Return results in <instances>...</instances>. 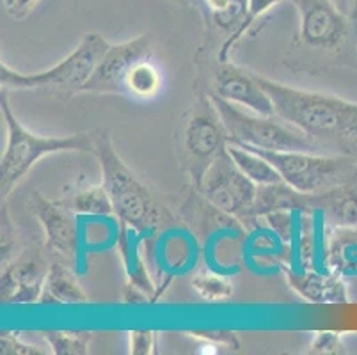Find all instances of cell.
Segmentation results:
<instances>
[{"label": "cell", "mask_w": 357, "mask_h": 355, "mask_svg": "<svg viewBox=\"0 0 357 355\" xmlns=\"http://www.w3.org/2000/svg\"><path fill=\"white\" fill-rule=\"evenodd\" d=\"M271 96L275 116L317 139L357 141V103L334 94L297 89L255 75Z\"/></svg>", "instance_id": "1"}, {"label": "cell", "mask_w": 357, "mask_h": 355, "mask_svg": "<svg viewBox=\"0 0 357 355\" xmlns=\"http://www.w3.org/2000/svg\"><path fill=\"white\" fill-rule=\"evenodd\" d=\"M0 107L8 126V144L0 158V192L4 197L11 194L13 188L24 180L43 156L66 151L93 153L95 149L96 132L66 137H43L32 133L15 117L4 91Z\"/></svg>", "instance_id": "2"}, {"label": "cell", "mask_w": 357, "mask_h": 355, "mask_svg": "<svg viewBox=\"0 0 357 355\" xmlns=\"http://www.w3.org/2000/svg\"><path fill=\"white\" fill-rule=\"evenodd\" d=\"M93 155L102 167L103 187L109 192L116 217L139 234L149 233L158 222L157 204L146 185L118 155L107 130L96 132Z\"/></svg>", "instance_id": "3"}, {"label": "cell", "mask_w": 357, "mask_h": 355, "mask_svg": "<svg viewBox=\"0 0 357 355\" xmlns=\"http://www.w3.org/2000/svg\"><path fill=\"white\" fill-rule=\"evenodd\" d=\"M210 102L219 114L229 142L265 151H313L317 148L313 137L283 121L281 117L242 109L215 93H210Z\"/></svg>", "instance_id": "4"}, {"label": "cell", "mask_w": 357, "mask_h": 355, "mask_svg": "<svg viewBox=\"0 0 357 355\" xmlns=\"http://www.w3.org/2000/svg\"><path fill=\"white\" fill-rule=\"evenodd\" d=\"M256 151L278 169L288 187L303 195L327 194L345 185L356 172V160L350 156H326L311 151Z\"/></svg>", "instance_id": "5"}, {"label": "cell", "mask_w": 357, "mask_h": 355, "mask_svg": "<svg viewBox=\"0 0 357 355\" xmlns=\"http://www.w3.org/2000/svg\"><path fill=\"white\" fill-rule=\"evenodd\" d=\"M109 41L98 32H87L70 55L38 73H20L2 63L0 82L2 89H45V87H63V89L82 91L91 78L100 59L109 48Z\"/></svg>", "instance_id": "6"}, {"label": "cell", "mask_w": 357, "mask_h": 355, "mask_svg": "<svg viewBox=\"0 0 357 355\" xmlns=\"http://www.w3.org/2000/svg\"><path fill=\"white\" fill-rule=\"evenodd\" d=\"M201 194L215 208L235 217L251 215L258 185L243 174L228 151L219 155L199 178Z\"/></svg>", "instance_id": "7"}, {"label": "cell", "mask_w": 357, "mask_h": 355, "mask_svg": "<svg viewBox=\"0 0 357 355\" xmlns=\"http://www.w3.org/2000/svg\"><path fill=\"white\" fill-rule=\"evenodd\" d=\"M153 38L141 34L118 45H109L91 78L82 87L89 93H125V78L137 63L151 55Z\"/></svg>", "instance_id": "8"}, {"label": "cell", "mask_w": 357, "mask_h": 355, "mask_svg": "<svg viewBox=\"0 0 357 355\" xmlns=\"http://www.w3.org/2000/svg\"><path fill=\"white\" fill-rule=\"evenodd\" d=\"M301 6V38L306 45L334 50L347 39L349 18L333 0H298Z\"/></svg>", "instance_id": "9"}, {"label": "cell", "mask_w": 357, "mask_h": 355, "mask_svg": "<svg viewBox=\"0 0 357 355\" xmlns=\"http://www.w3.org/2000/svg\"><path fill=\"white\" fill-rule=\"evenodd\" d=\"M228 142V133H226L215 107L212 105L210 109L197 110L190 117L187 132H185V148L197 165V171H199L197 180L203 176L204 169L208 167L217 156L226 151Z\"/></svg>", "instance_id": "10"}, {"label": "cell", "mask_w": 357, "mask_h": 355, "mask_svg": "<svg viewBox=\"0 0 357 355\" xmlns=\"http://www.w3.org/2000/svg\"><path fill=\"white\" fill-rule=\"evenodd\" d=\"M31 204L43 227L47 246L61 258L75 262L79 254V227L75 222L73 211L63 204L45 199L40 194L34 195Z\"/></svg>", "instance_id": "11"}, {"label": "cell", "mask_w": 357, "mask_h": 355, "mask_svg": "<svg viewBox=\"0 0 357 355\" xmlns=\"http://www.w3.org/2000/svg\"><path fill=\"white\" fill-rule=\"evenodd\" d=\"M217 96L263 116H275L274 103L252 73L228 63H220L215 73Z\"/></svg>", "instance_id": "12"}, {"label": "cell", "mask_w": 357, "mask_h": 355, "mask_svg": "<svg viewBox=\"0 0 357 355\" xmlns=\"http://www.w3.org/2000/svg\"><path fill=\"white\" fill-rule=\"evenodd\" d=\"M287 279L301 297L313 304H347L349 302L345 282L336 273H297L294 270H287Z\"/></svg>", "instance_id": "13"}, {"label": "cell", "mask_w": 357, "mask_h": 355, "mask_svg": "<svg viewBox=\"0 0 357 355\" xmlns=\"http://www.w3.org/2000/svg\"><path fill=\"white\" fill-rule=\"evenodd\" d=\"M45 275L38 263L32 259H22L13 263L2 272V299L9 304H34L40 302L43 292Z\"/></svg>", "instance_id": "14"}, {"label": "cell", "mask_w": 357, "mask_h": 355, "mask_svg": "<svg viewBox=\"0 0 357 355\" xmlns=\"http://www.w3.org/2000/svg\"><path fill=\"white\" fill-rule=\"evenodd\" d=\"M87 297L73 273L66 266L54 263L45 273L43 292L38 304L47 305H79L86 304Z\"/></svg>", "instance_id": "15"}, {"label": "cell", "mask_w": 357, "mask_h": 355, "mask_svg": "<svg viewBox=\"0 0 357 355\" xmlns=\"http://www.w3.org/2000/svg\"><path fill=\"white\" fill-rule=\"evenodd\" d=\"M228 155L231 156L236 167L248 176L249 180L255 181L258 187L261 185H274L281 183L283 178L278 172V169L271 164L263 155H259L256 149L248 148L243 144H235V142H228L226 148Z\"/></svg>", "instance_id": "16"}, {"label": "cell", "mask_w": 357, "mask_h": 355, "mask_svg": "<svg viewBox=\"0 0 357 355\" xmlns=\"http://www.w3.org/2000/svg\"><path fill=\"white\" fill-rule=\"evenodd\" d=\"M68 208L73 213L93 215V217H109V215H114V206H112L110 195L107 192V188L103 187V183L75 192L71 195V199L68 201Z\"/></svg>", "instance_id": "17"}, {"label": "cell", "mask_w": 357, "mask_h": 355, "mask_svg": "<svg viewBox=\"0 0 357 355\" xmlns=\"http://www.w3.org/2000/svg\"><path fill=\"white\" fill-rule=\"evenodd\" d=\"M135 233L137 231L126 226V229L121 233V239H119V247H121L123 259H125V269L128 272L132 285L139 286L146 293H151L153 292V286H151V281L148 279V272H146V266L142 263L141 254H139Z\"/></svg>", "instance_id": "18"}, {"label": "cell", "mask_w": 357, "mask_h": 355, "mask_svg": "<svg viewBox=\"0 0 357 355\" xmlns=\"http://www.w3.org/2000/svg\"><path fill=\"white\" fill-rule=\"evenodd\" d=\"M162 77L158 68L148 59L135 64L125 78V93L137 98H151L160 91Z\"/></svg>", "instance_id": "19"}, {"label": "cell", "mask_w": 357, "mask_h": 355, "mask_svg": "<svg viewBox=\"0 0 357 355\" xmlns=\"http://www.w3.org/2000/svg\"><path fill=\"white\" fill-rule=\"evenodd\" d=\"M283 0H248L245 2V11H243L242 18L238 22V27L233 31V34L226 39V43L222 45V50L219 54V61L220 63H226V59H228L229 50L236 45L242 36H245V32L252 27V25L258 22V18H261L268 9L275 8L278 4H281Z\"/></svg>", "instance_id": "20"}, {"label": "cell", "mask_w": 357, "mask_h": 355, "mask_svg": "<svg viewBox=\"0 0 357 355\" xmlns=\"http://www.w3.org/2000/svg\"><path fill=\"white\" fill-rule=\"evenodd\" d=\"M91 332L73 331H47L45 340L55 355H82L89 352Z\"/></svg>", "instance_id": "21"}, {"label": "cell", "mask_w": 357, "mask_h": 355, "mask_svg": "<svg viewBox=\"0 0 357 355\" xmlns=\"http://www.w3.org/2000/svg\"><path fill=\"white\" fill-rule=\"evenodd\" d=\"M329 197V204L327 210L333 213L334 219L342 226H357V194L352 188L342 187L334 188V190L327 192Z\"/></svg>", "instance_id": "22"}, {"label": "cell", "mask_w": 357, "mask_h": 355, "mask_svg": "<svg viewBox=\"0 0 357 355\" xmlns=\"http://www.w3.org/2000/svg\"><path fill=\"white\" fill-rule=\"evenodd\" d=\"M192 288L201 299L208 302L226 301L233 295L231 282L212 272H199L194 275Z\"/></svg>", "instance_id": "23"}, {"label": "cell", "mask_w": 357, "mask_h": 355, "mask_svg": "<svg viewBox=\"0 0 357 355\" xmlns=\"http://www.w3.org/2000/svg\"><path fill=\"white\" fill-rule=\"evenodd\" d=\"M311 354H326V355H340L345 354V345H343L340 332L322 331L317 332L311 341Z\"/></svg>", "instance_id": "24"}, {"label": "cell", "mask_w": 357, "mask_h": 355, "mask_svg": "<svg viewBox=\"0 0 357 355\" xmlns=\"http://www.w3.org/2000/svg\"><path fill=\"white\" fill-rule=\"evenodd\" d=\"M0 352L6 355H45V350L36 345L25 343L24 340H20V336H16L15 332H2Z\"/></svg>", "instance_id": "25"}, {"label": "cell", "mask_w": 357, "mask_h": 355, "mask_svg": "<svg viewBox=\"0 0 357 355\" xmlns=\"http://www.w3.org/2000/svg\"><path fill=\"white\" fill-rule=\"evenodd\" d=\"M192 338H197L201 341H208V343L217 345V347H226V348H238V338L235 336V332L229 331H201L192 332Z\"/></svg>", "instance_id": "26"}, {"label": "cell", "mask_w": 357, "mask_h": 355, "mask_svg": "<svg viewBox=\"0 0 357 355\" xmlns=\"http://www.w3.org/2000/svg\"><path fill=\"white\" fill-rule=\"evenodd\" d=\"M155 348V332L134 331L130 332V354L149 355Z\"/></svg>", "instance_id": "27"}, {"label": "cell", "mask_w": 357, "mask_h": 355, "mask_svg": "<svg viewBox=\"0 0 357 355\" xmlns=\"http://www.w3.org/2000/svg\"><path fill=\"white\" fill-rule=\"evenodd\" d=\"M40 0H4V8L8 11V15H11L13 18L22 20L36 8Z\"/></svg>", "instance_id": "28"}, {"label": "cell", "mask_w": 357, "mask_h": 355, "mask_svg": "<svg viewBox=\"0 0 357 355\" xmlns=\"http://www.w3.org/2000/svg\"><path fill=\"white\" fill-rule=\"evenodd\" d=\"M206 6L215 13L217 18H224V16L231 15V8H235V0H204Z\"/></svg>", "instance_id": "29"}, {"label": "cell", "mask_w": 357, "mask_h": 355, "mask_svg": "<svg viewBox=\"0 0 357 355\" xmlns=\"http://www.w3.org/2000/svg\"><path fill=\"white\" fill-rule=\"evenodd\" d=\"M333 4L336 6L347 18L357 16V0H333Z\"/></svg>", "instance_id": "30"}]
</instances>
